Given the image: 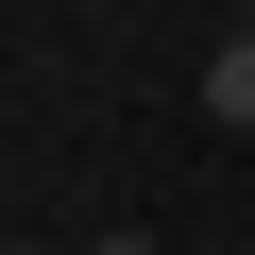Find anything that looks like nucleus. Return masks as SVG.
I'll return each mask as SVG.
<instances>
[{"instance_id": "obj_1", "label": "nucleus", "mask_w": 255, "mask_h": 255, "mask_svg": "<svg viewBox=\"0 0 255 255\" xmlns=\"http://www.w3.org/2000/svg\"><path fill=\"white\" fill-rule=\"evenodd\" d=\"M204 119H238V136H255V34H221V51H204Z\"/></svg>"}, {"instance_id": "obj_2", "label": "nucleus", "mask_w": 255, "mask_h": 255, "mask_svg": "<svg viewBox=\"0 0 255 255\" xmlns=\"http://www.w3.org/2000/svg\"><path fill=\"white\" fill-rule=\"evenodd\" d=\"M51 255H170V238H51Z\"/></svg>"}, {"instance_id": "obj_3", "label": "nucleus", "mask_w": 255, "mask_h": 255, "mask_svg": "<svg viewBox=\"0 0 255 255\" xmlns=\"http://www.w3.org/2000/svg\"><path fill=\"white\" fill-rule=\"evenodd\" d=\"M238 34H255V0H238Z\"/></svg>"}]
</instances>
